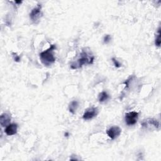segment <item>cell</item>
Wrapping results in <instances>:
<instances>
[{
	"label": "cell",
	"instance_id": "9a60e30c",
	"mask_svg": "<svg viewBox=\"0 0 161 161\" xmlns=\"http://www.w3.org/2000/svg\"><path fill=\"white\" fill-rule=\"evenodd\" d=\"M13 58H14V60L15 62H20V56H18L15 53H13Z\"/></svg>",
	"mask_w": 161,
	"mask_h": 161
},
{
	"label": "cell",
	"instance_id": "8992f818",
	"mask_svg": "<svg viewBox=\"0 0 161 161\" xmlns=\"http://www.w3.org/2000/svg\"><path fill=\"white\" fill-rule=\"evenodd\" d=\"M142 126L144 128H149L150 127H152L155 128V129H159L160 128V124L159 121L154 119V118H148L142 123Z\"/></svg>",
	"mask_w": 161,
	"mask_h": 161
},
{
	"label": "cell",
	"instance_id": "4fadbf2b",
	"mask_svg": "<svg viewBox=\"0 0 161 161\" xmlns=\"http://www.w3.org/2000/svg\"><path fill=\"white\" fill-rule=\"evenodd\" d=\"M112 60H113V63L114 64V66L116 67H120L121 66H122L121 64L118 61V60L115 58H112Z\"/></svg>",
	"mask_w": 161,
	"mask_h": 161
},
{
	"label": "cell",
	"instance_id": "277c9868",
	"mask_svg": "<svg viewBox=\"0 0 161 161\" xmlns=\"http://www.w3.org/2000/svg\"><path fill=\"white\" fill-rule=\"evenodd\" d=\"M138 119V113L136 111H131L127 113L125 116V123L128 126L134 125L137 122Z\"/></svg>",
	"mask_w": 161,
	"mask_h": 161
},
{
	"label": "cell",
	"instance_id": "e0dca14e",
	"mask_svg": "<svg viewBox=\"0 0 161 161\" xmlns=\"http://www.w3.org/2000/svg\"><path fill=\"white\" fill-rule=\"evenodd\" d=\"M68 135H69V133H65V137H68Z\"/></svg>",
	"mask_w": 161,
	"mask_h": 161
},
{
	"label": "cell",
	"instance_id": "52a82bcc",
	"mask_svg": "<svg viewBox=\"0 0 161 161\" xmlns=\"http://www.w3.org/2000/svg\"><path fill=\"white\" fill-rule=\"evenodd\" d=\"M98 114V109L96 107H91L85 110L83 118L85 120H89L96 116Z\"/></svg>",
	"mask_w": 161,
	"mask_h": 161
},
{
	"label": "cell",
	"instance_id": "8fae6325",
	"mask_svg": "<svg viewBox=\"0 0 161 161\" xmlns=\"http://www.w3.org/2000/svg\"><path fill=\"white\" fill-rule=\"evenodd\" d=\"M109 98H110V96H109L108 94L106 91H103L99 94L98 100L100 103H103V102H106L107 100H108L109 99Z\"/></svg>",
	"mask_w": 161,
	"mask_h": 161
},
{
	"label": "cell",
	"instance_id": "30bf717a",
	"mask_svg": "<svg viewBox=\"0 0 161 161\" xmlns=\"http://www.w3.org/2000/svg\"><path fill=\"white\" fill-rule=\"evenodd\" d=\"M79 107V103L77 101L74 100L69 103V110L72 114H74L78 108Z\"/></svg>",
	"mask_w": 161,
	"mask_h": 161
},
{
	"label": "cell",
	"instance_id": "6da1fadb",
	"mask_svg": "<svg viewBox=\"0 0 161 161\" xmlns=\"http://www.w3.org/2000/svg\"><path fill=\"white\" fill-rule=\"evenodd\" d=\"M94 61V57L88 54L86 51L83 50L80 53V57L77 60L76 63H73L71 64L72 69H77L81 67L83 65L93 64Z\"/></svg>",
	"mask_w": 161,
	"mask_h": 161
},
{
	"label": "cell",
	"instance_id": "5b68a950",
	"mask_svg": "<svg viewBox=\"0 0 161 161\" xmlns=\"http://www.w3.org/2000/svg\"><path fill=\"white\" fill-rule=\"evenodd\" d=\"M121 133H122V129L117 126L111 127L107 131V133L108 136L111 140H115L116 138H118L120 135Z\"/></svg>",
	"mask_w": 161,
	"mask_h": 161
},
{
	"label": "cell",
	"instance_id": "ba28073f",
	"mask_svg": "<svg viewBox=\"0 0 161 161\" xmlns=\"http://www.w3.org/2000/svg\"><path fill=\"white\" fill-rule=\"evenodd\" d=\"M17 129H18V125L16 124H9L7 127H6L5 132L7 135L11 136L15 135L17 133Z\"/></svg>",
	"mask_w": 161,
	"mask_h": 161
},
{
	"label": "cell",
	"instance_id": "5bb4252c",
	"mask_svg": "<svg viewBox=\"0 0 161 161\" xmlns=\"http://www.w3.org/2000/svg\"><path fill=\"white\" fill-rule=\"evenodd\" d=\"M103 40H104V43H105V44H108V43H109V42H110V40H111V37H110V35H105V37H104Z\"/></svg>",
	"mask_w": 161,
	"mask_h": 161
},
{
	"label": "cell",
	"instance_id": "3957f363",
	"mask_svg": "<svg viewBox=\"0 0 161 161\" xmlns=\"http://www.w3.org/2000/svg\"><path fill=\"white\" fill-rule=\"evenodd\" d=\"M42 16V5L41 4L37 5V7L32 9L30 13V18L33 23H37L40 18Z\"/></svg>",
	"mask_w": 161,
	"mask_h": 161
},
{
	"label": "cell",
	"instance_id": "7c38bea8",
	"mask_svg": "<svg viewBox=\"0 0 161 161\" xmlns=\"http://www.w3.org/2000/svg\"><path fill=\"white\" fill-rule=\"evenodd\" d=\"M160 27H159L158 30H157V33L156 34V37H155V44L156 46L157 47H160Z\"/></svg>",
	"mask_w": 161,
	"mask_h": 161
},
{
	"label": "cell",
	"instance_id": "2e32d148",
	"mask_svg": "<svg viewBox=\"0 0 161 161\" xmlns=\"http://www.w3.org/2000/svg\"><path fill=\"white\" fill-rule=\"evenodd\" d=\"M15 3H18V4H21V3H22V1H19V2H17V1H16V2H15Z\"/></svg>",
	"mask_w": 161,
	"mask_h": 161
},
{
	"label": "cell",
	"instance_id": "7a4b0ae2",
	"mask_svg": "<svg viewBox=\"0 0 161 161\" xmlns=\"http://www.w3.org/2000/svg\"><path fill=\"white\" fill-rule=\"evenodd\" d=\"M55 49V45H52L47 50L40 54V58L41 62L44 66H50L55 61L53 51Z\"/></svg>",
	"mask_w": 161,
	"mask_h": 161
},
{
	"label": "cell",
	"instance_id": "9c48e42d",
	"mask_svg": "<svg viewBox=\"0 0 161 161\" xmlns=\"http://www.w3.org/2000/svg\"><path fill=\"white\" fill-rule=\"evenodd\" d=\"M11 116L8 113H3L0 116V124L2 127H7L10 124Z\"/></svg>",
	"mask_w": 161,
	"mask_h": 161
}]
</instances>
